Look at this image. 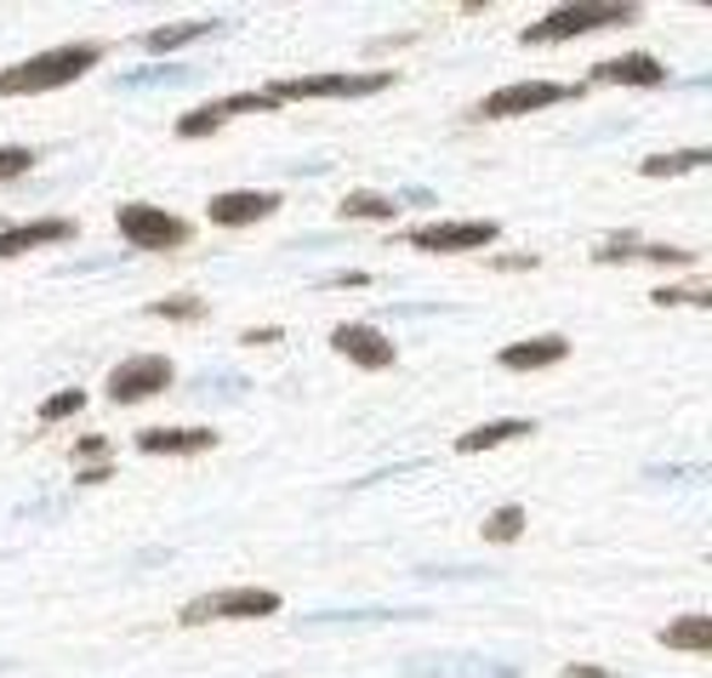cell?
<instances>
[{"label":"cell","instance_id":"6da1fadb","mask_svg":"<svg viewBox=\"0 0 712 678\" xmlns=\"http://www.w3.org/2000/svg\"><path fill=\"white\" fill-rule=\"evenodd\" d=\"M104 63V46L97 41H69V46H52L41 57L18 63V69L0 75V97H35V92H57V86H75L80 75H91Z\"/></svg>","mask_w":712,"mask_h":678},{"label":"cell","instance_id":"7a4b0ae2","mask_svg":"<svg viewBox=\"0 0 712 678\" xmlns=\"http://www.w3.org/2000/svg\"><path fill=\"white\" fill-rule=\"evenodd\" d=\"M280 610V593L268 588H217V593H199L177 610L183 627H206V622H262Z\"/></svg>","mask_w":712,"mask_h":678},{"label":"cell","instance_id":"3957f363","mask_svg":"<svg viewBox=\"0 0 712 678\" xmlns=\"http://www.w3.org/2000/svg\"><path fill=\"white\" fill-rule=\"evenodd\" d=\"M638 23V7H553L548 18H536L525 29V46H548V41H575V35H587V29H627Z\"/></svg>","mask_w":712,"mask_h":678},{"label":"cell","instance_id":"277c9868","mask_svg":"<svg viewBox=\"0 0 712 678\" xmlns=\"http://www.w3.org/2000/svg\"><path fill=\"white\" fill-rule=\"evenodd\" d=\"M115 223H120V234H126V246H138V251H177V246H188V240H194L188 217L160 212V206H143V200L120 206V212H115Z\"/></svg>","mask_w":712,"mask_h":678},{"label":"cell","instance_id":"5b68a950","mask_svg":"<svg viewBox=\"0 0 712 678\" xmlns=\"http://www.w3.org/2000/svg\"><path fill=\"white\" fill-rule=\"evenodd\" d=\"M393 75L370 69V75H302V80H268L262 97L268 104H302V97H370V92H388Z\"/></svg>","mask_w":712,"mask_h":678},{"label":"cell","instance_id":"8992f818","mask_svg":"<svg viewBox=\"0 0 712 678\" xmlns=\"http://www.w3.org/2000/svg\"><path fill=\"white\" fill-rule=\"evenodd\" d=\"M172 383H177V365L165 359V354H131V359H120V365L109 370L104 394H109L115 405H138V399H160Z\"/></svg>","mask_w":712,"mask_h":678},{"label":"cell","instance_id":"52a82bcc","mask_svg":"<svg viewBox=\"0 0 712 678\" xmlns=\"http://www.w3.org/2000/svg\"><path fill=\"white\" fill-rule=\"evenodd\" d=\"M582 97V86H559V80H514L490 97H479V120H519V115H536V109H553V104H570Z\"/></svg>","mask_w":712,"mask_h":678},{"label":"cell","instance_id":"ba28073f","mask_svg":"<svg viewBox=\"0 0 712 678\" xmlns=\"http://www.w3.org/2000/svg\"><path fill=\"white\" fill-rule=\"evenodd\" d=\"M404 240L417 251H433V257H462V251L496 246V223H428V228H411Z\"/></svg>","mask_w":712,"mask_h":678},{"label":"cell","instance_id":"9c48e42d","mask_svg":"<svg viewBox=\"0 0 712 678\" xmlns=\"http://www.w3.org/2000/svg\"><path fill=\"white\" fill-rule=\"evenodd\" d=\"M262 109H274L262 92H234V97H217V104H199V109H188V115H183L172 131H177L183 143H188V138H212V131H223L234 115H262Z\"/></svg>","mask_w":712,"mask_h":678},{"label":"cell","instance_id":"30bf717a","mask_svg":"<svg viewBox=\"0 0 712 678\" xmlns=\"http://www.w3.org/2000/svg\"><path fill=\"white\" fill-rule=\"evenodd\" d=\"M331 348L343 354L348 365H359V370H388L399 359V348L388 343L382 331H370L365 320H343V325H336L331 331Z\"/></svg>","mask_w":712,"mask_h":678},{"label":"cell","instance_id":"8fae6325","mask_svg":"<svg viewBox=\"0 0 712 678\" xmlns=\"http://www.w3.org/2000/svg\"><path fill=\"white\" fill-rule=\"evenodd\" d=\"M285 206V200L274 194V189H228V194H217L212 206H206V217L217 223V228H251V223H262V217H274Z\"/></svg>","mask_w":712,"mask_h":678},{"label":"cell","instance_id":"7c38bea8","mask_svg":"<svg viewBox=\"0 0 712 678\" xmlns=\"http://www.w3.org/2000/svg\"><path fill=\"white\" fill-rule=\"evenodd\" d=\"M223 445L217 428H143L138 433V451L143 456H206Z\"/></svg>","mask_w":712,"mask_h":678},{"label":"cell","instance_id":"4fadbf2b","mask_svg":"<svg viewBox=\"0 0 712 678\" xmlns=\"http://www.w3.org/2000/svg\"><path fill=\"white\" fill-rule=\"evenodd\" d=\"M75 217H35V223H18V228H0V262L23 257V251H41V246H63L75 240Z\"/></svg>","mask_w":712,"mask_h":678},{"label":"cell","instance_id":"5bb4252c","mask_svg":"<svg viewBox=\"0 0 712 678\" xmlns=\"http://www.w3.org/2000/svg\"><path fill=\"white\" fill-rule=\"evenodd\" d=\"M593 257H598V262H661V268H695V262H701V251L656 246V240H633V234H622V240H604Z\"/></svg>","mask_w":712,"mask_h":678},{"label":"cell","instance_id":"9a60e30c","mask_svg":"<svg viewBox=\"0 0 712 678\" xmlns=\"http://www.w3.org/2000/svg\"><path fill=\"white\" fill-rule=\"evenodd\" d=\"M559 359H570V343H564L559 331L553 336H525V343L501 348V370H514V377H525V370H548Z\"/></svg>","mask_w":712,"mask_h":678},{"label":"cell","instance_id":"2e32d148","mask_svg":"<svg viewBox=\"0 0 712 678\" xmlns=\"http://www.w3.org/2000/svg\"><path fill=\"white\" fill-rule=\"evenodd\" d=\"M593 80H604V86H661L667 69H661V57H650V52H627V57H604L593 69Z\"/></svg>","mask_w":712,"mask_h":678},{"label":"cell","instance_id":"e0dca14e","mask_svg":"<svg viewBox=\"0 0 712 678\" xmlns=\"http://www.w3.org/2000/svg\"><path fill=\"white\" fill-rule=\"evenodd\" d=\"M530 433H536L530 417H507V422H485V428L462 433L456 451H462V456H479V451H496V445H507V439H530Z\"/></svg>","mask_w":712,"mask_h":678},{"label":"cell","instance_id":"ac0fdd59","mask_svg":"<svg viewBox=\"0 0 712 678\" xmlns=\"http://www.w3.org/2000/svg\"><path fill=\"white\" fill-rule=\"evenodd\" d=\"M661 644L667 650H690V656H706L712 650V616H678L661 627Z\"/></svg>","mask_w":712,"mask_h":678},{"label":"cell","instance_id":"d6986e66","mask_svg":"<svg viewBox=\"0 0 712 678\" xmlns=\"http://www.w3.org/2000/svg\"><path fill=\"white\" fill-rule=\"evenodd\" d=\"M393 200L388 194H370V189H354V194H343V217L348 223H393Z\"/></svg>","mask_w":712,"mask_h":678},{"label":"cell","instance_id":"ffe728a7","mask_svg":"<svg viewBox=\"0 0 712 678\" xmlns=\"http://www.w3.org/2000/svg\"><path fill=\"white\" fill-rule=\"evenodd\" d=\"M706 160H712L706 149H678V154H650L638 172H644V177H684V172H701Z\"/></svg>","mask_w":712,"mask_h":678},{"label":"cell","instance_id":"44dd1931","mask_svg":"<svg viewBox=\"0 0 712 678\" xmlns=\"http://www.w3.org/2000/svg\"><path fill=\"white\" fill-rule=\"evenodd\" d=\"M217 23H165V29H154V35H143V52H177V46H188V41H199V35H212Z\"/></svg>","mask_w":712,"mask_h":678},{"label":"cell","instance_id":"7402d4cb","mask_svg":"<svg viewBox=\"0 0 712 678\" xmlns=\"http://www.w3.org/2000/svg\"><path fill=\"white\" fill-rule=\"evenodd\" d=\"M485 541H519L525 536V507L519 502H507V507H496V514L485 519V530H479Z\"/></svg>","mask_w":712,"mask_h":678},{"label":"cell","instance_id":"603a6c76","mask_svg":"<svg viewBox=\"0 0 712 678\" xmlns=\"http://www.w3.org/2000/svg\"><path fill=\"white\" fill-rule=\"evenodd\" d=\"M650 302H661V309H706L712 291H706V280H695V286H661Z\"/></svg>","mask_w":712,"mask_h":678},{"label":"cell","instance_id":"cb8c5ba5","mask_svg":"<svg viewBox=\"0 0 712 678\" xmlns=\"http://www.w3.org/2000/svg\"><path fill=\"white\" fill-rule=\"evenodd\" d=\"M86 411V388H63V394H52L46 405H41V422L52 428V422H69V417H80Z\"/></svg>","mask_w":712,"mask_h":678},{"label":"cell","instance_id":"d4e9b609","mask_svg":"<svg viewBox=\"0 0 712 678\" xmlns=\"http://www.w3.org/2000/svg\"><path fill=\"white\" fill-rule=\"evenodd\" d=\"M154 314L160 320H177V325L183 320L194 325V320H206V302H199V297H165V302H154Z\"/></svg>","mask_w":712,"mask_h":678},{"label":"cell","instance_id":"484cf974","mask_svg":"<svg viewBox=\"0 0 712 678\" xmlns=\"http://www.w3.org/2000/svg\"><path fill=\"white\" fill-rule=\"evenodd\" d=\"M29 165H35V149H23V143H7V149H0V183L23 177Z\"/></svg>","mask_w":712,"mask_h":678},{"label":"cell","instance_id":"4316f807","mask_svg":"<svg viewBox=\"0 0 712 678\" xmlns=\"http://www.w3.org/2000/svg\"><path fill=\"white\" fill-rule=\"evenodd\" d=\"M75 462H80V467H91V462H109V439H104V433H86V439H75Z\"/></svg>","mask_w":712,"mask_h":678},{"label":"cell","instance_id":"83f0119b","mask_svg":"<svg viewBox=\"0 0 712 678\" xmlns=\"http://www.w3.org/2000/svg\"><path fill=\"white\" fill-rule=\"evenodd\" d=\"M280 336H285L280 325H251V331L240 336V343H246V348H257V343H280Z\"/></svg>","mask_w":712,"mask_h":678},{"label":"cell","instance_id":"f1b7e54d","mask_svg":"<svg viewBox=\"0 0 712 678\" xmlns=\"http://www.w3.org/2000/svg\"><path fill=\"white\" fill-rule=\"evenodd\" d=\"M115 473V462H97V467H80V485H104Z\"/></svg>","mask_w":712,"mask_h":678},{"label":"cell","instance_id":"f546056e","mask_svg":"<svg viewBox=\"0 0 712 678\" xmlns=\"http://www.w3.org/2000/svg\"><path fill=\"white\" fill-rule=\"evenodd\" d=\"M564 678H604V667H587V661H575V667H564Z\"/></svg>","mask_w":712,"mask_h":678},{"label":"cell","instance_id":"4dcf8cb0","mask_svg":"<svg viewBox=\"0 0 712 678\" xmlns=\"http://www.w3.org/2000/svg\"><path fill=\"white\" fill-rule=\"evenodd\" d=\"M536 257H490V268H530Z\"/></svg>","mask_w":712,"mask_h":678}]
</instances>
